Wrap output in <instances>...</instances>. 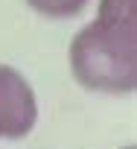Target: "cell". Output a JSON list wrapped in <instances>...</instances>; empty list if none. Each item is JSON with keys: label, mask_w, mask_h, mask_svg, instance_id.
Here are the masks:
<instances>
[{"label": "cell", "mask_w": 137, "mask_h": 149, "mask_svg": "<svg viewBox=\"0 0 137 149\" xmlns=\"http://www.w3.org/2000/svg\"><path fill=\"white\" fill-rule=\"evenodd\" d=\"M70 70L88 91L131 94L137 88L134 0H99V18L70 44Z\"/></svg>", "instance_id": "6da1fadb"}, {"label": "cell", "mask_w": 137, "mask_h": 149, "mask_svg": "<svg viewBox=\"0 0 137 149\" xmlns=\"http://www.w3.org/2000/svg\"><path fill=\"white\" fill-rule=\"evenodd\" d=\"M38 105L29 82L9 64H0V137L21 140L32 132Z\"/></svg>", "instance_id": "7a4b0ae2"}, {"label": "cell", "mask_w": 137, "mask_h": 149, "mask_svg": "<svg viewBox=\"0 0 137 149\" xmlns=\"http://www.w3.org/2000/svg\"><path fill=\"white\" fill-rule=\"evenodd\" d=\"M26 3L47 18H73L85 9L88 0H26Z\"/></svg>", "instance_id": "3957f363"}]
</instances>
